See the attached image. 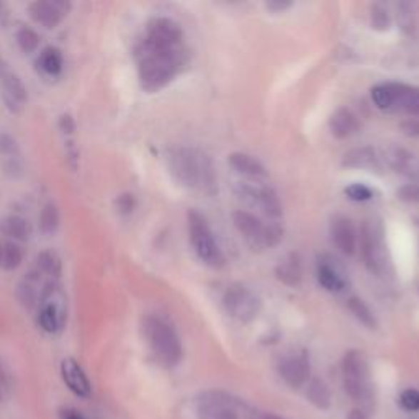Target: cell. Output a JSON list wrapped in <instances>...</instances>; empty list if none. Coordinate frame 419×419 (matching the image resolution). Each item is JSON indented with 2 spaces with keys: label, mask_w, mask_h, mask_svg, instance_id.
Masks as SVG:
<instances>
[{
  "label": "cell",
  "mask_w": 419,
  "mask_h": 419,
  "mask_svg": "<svg viewBox=\"0 0 419 419\" xmlns=\"http://www.w3.org/2000/svg\"><path fill=\"white\" fill-rule=\"evenodd\" d=\"M398 19H400L401 26H403L406 31H413V28H415V15H413L410 5L408 4L400 5Z\"/></svg>",
  "instance_id": "cell-37"
},
{
  "label": "cell",
  "mask_w": 419,
  "mask_h": 419,
  "mask_svg": "<svg viewBox=\"0 0 419 419\" xmlns=\"http://www.w3.org/2000/svg\"><path fill=\"white\" fill-rule=\"evenodd\" d=\"M344 390L350 398L367 401L370 398V382H368V364L365 355L359 350H349L343 359Z\"/></svg>",
  "instance_id": "cell-7"
},
{
  "label": "cell",
  "mask_w": 419,
  "mask_h": 419,
  "mask_svg": "<svg viewBox=\"0 0 419 419\" xmlns=\"http://www.w3.org/2000/svg\"><path fill=\"white\" fill-rule=\"evenodd\" d=\"M362 254L368 269L380 273L385 267L383 230L377 221H365L362 228Z\"/></svg>",
  "instance_id": "cell-11"
},
{
  "label": "cell",
  "mask_w": 419,
  "mask_h": 419,
  "mask_svg": "<svg viewBox=\"0 0 419 419\" xmlns=\"http://www.w3.org/2000/svg\"><path fill=\"white\" fill-rule=\"evenodd\" d=\"M61 419H84L82 415H79V413L74 411V410H66L61 413Z\"/></svg>",
  "instance_id": "cell-40"
},
{
  "label": "cell",
  "mask_w": 419,
  "mask_h": 419,
  "mask_svg": "<svg viewBox=\"0 0 419 419\" xmlns=\"http://www.w3.org/2000/svg\"><path fill=\"white\" fill-rule=\"evenodd\" d=\"M306 398L320 410H328L331 406V392L328 385L320 378H313L306 388Z\"/></svg>",
  "instance_id": "cell-23"
},
{
  "label": "cell",
  "mask_w": 419,
  "mask_h": 419,
  "mask_svg": "<svg viewBox=\"0 0 419 419\" xmlns=\"http://www.w3.org/2000/svg\"><path fill=\"white\" fill-rule=\"evenodd\" d=\"M38 325L43 331L56 333L64 323V297L56 287H49L41 293Z\"/></svg>",
  "instance_id": "cell-12"
},
{
  "label": "cell",
  "mask_w": 419,
  "mask_h": 419,
  "mask_svg": "<svg viewBox=\"0 0 419 419\" xmlns=\"http://www.w3.org/2000/svg\"><path fill=\"white\" fill-rule=\"evenodd\" d=\"M398 197L408 203H419V186L418 183H406L398 190Z\"/></svg>",
  "instance_id": "cell-36"
},
{
  "label": "cell",
  "mask_w": 419,
  "mask_h": 419,
  "mask_svg": "<svg viewBox=\"0 0 419 419\" xmlns=\"http://www.w3.org/2000/svg\"><path fill=\"white\" fill-rule=\"evenodd\" d=\"M16 153V143L15 139L5 133H0V154H15Z\"/></svg>",
  "instance_id": "cell-38"
},
{
  "label": "cell",
  "mask_w": 419,
  "mask_h": 419,
  "mask_svg": "<svg viewBox=\"0 0 419 419\" xmlns=\"http://www.w3.org/2000/svg\"><path fill=\"white\" fill-rule=\"evenodd\" d=\"M136 61L139 82L146 92H158L174 79L187 61L183 33L177 21L167 16L151 20L136 46Z\"/></svg>",
  "instance_id": "cell-1"
},
{
  "label": "cell",
  "mask_w": 419,
  "mask_h": 419,
  "mask_svg": "<svg viewBox=\"0 0 419 419\" xmlns=\"http://www.w3.org/2000/svg\"><path fill=\"white\" fill-rule=\"evenodd\" d=\"M59 226V211L56 205L48 203L43 206L40 213V230L44 234H53Z\"/></svg>",
  "instance_id": "cell-27"
},
{
  "label": "cell",
  "mask_w": 419,
  "mask_h": 419,
  "mask_svg": "<svg viewBox=\"0 0 419 419\" xmlns=\"http://www.w3.org/2000/svg\"><path fill=\"white\" fill-rule=\"evenodd\" d=\"M234 193L246 205L259 210L266 216L278 218L282 215L281 200L271 187L262 186L259 182H236Z\"/></svg>",
  "instance_id": "cell-9"
},
{
  "label": "cell",
  "mask_w": 419,
  "mask_h": 419,
  "mask_svg": "<svg viewBox=\"0 0 419 419\" xmlns=\"http://www.w3.org/2000/svg\"><path fill=\"white\" fill-rule=\"evenodd\" d=\"M277 277L287 285H298L301 281V267L300 262L293 256L287 257L277 266Z\"/></svg>",
  "instance_id": "cell-24"
},
{
  "label": "cell",
  "mask_w": 419,
  "mask_h": 419,
  "mask_svg": "<svg viewBox=\"0 0 419 419\" xmlns=\"http://www.w3.org/2000/svg\"><path fill=\"white\" fill-rule=\"evenodd\" d=\"M261 419H281L277 415H273V413H266V415H262Z\"/></svg>",
  "instance_id": "cell-43"
},
{
  "label": "cell",
  "mask_w": 419,
  "mask_h": 419,
  "mask_svg": "<svg viewBox=\"0 0 419 419\" xmlns=\"http://www.w3.org/2000/svg\"><path fill=\"white\" fill-rule=\"evenodd\" d=\"M372 25L377 30H387L390 26V16L388 12L382 5H373L372 7Z\"/></svg>",
  "instance_id": "cell-33"
},
{
  "label": "cell",
  "mask_w": 419,
  "mask_h": 419,
  "mask_svg": "<svg viewBox=\"0 0 419 419\" xmlns=\"http://www.w3.org/2000/svg\"><path fill=\"white\" fill-rule=\"evenodd\" d=\"M4 398V393H2V385H0V401Z\"/></svg>",
  "instance_id": "cell-45"
},
{
  "label": "cell",
  "mask_w": 419,
  "mask_h": 419,
  "mask_svg": "<svg viewBox=\"0 0 419 419\" xmlns=\"http://www.w3.org/2000/svg\"><path fill=\"white\" fill-rule=\"evenodd\" d=\"M24 261V251L16 243L4 244V257H2V267L7 271H14Z\"/></svg>",
  "instance_id": "cell-30"
},
{
  "label": "cell",
  "mask_w": 419,
  "mask_h": 419,
  "mask_svg": "<svg viewBox=\"0 0 419 419\" xmlns=\"http://www.w3.org/2000/svg\"><path fill=\"white\" fill-rule=\"evenodd\" d=\"M349 308H350L352 313H354L357 320L362 323V325H365L368 328H375L377 326L375 316H373V313L370 311V308H368V306L360 298H350L349 300Z\"/></svg>",
  "instance_id": "cell-29"
},
{
  "label": "cell",
  "mask_w": 419,
  "mask_h": 419,
  "mask_svg": "<svg viewBox=\"0 0 419 419\" xmlns=\"http://www.w3.org/2000/svg\"><path fill=\"white\" fill-rule=\"evenodd\" d=\"M38 64L41 66V69L46 72L48 76H58L61 71H63L64 61L63 54H61L59 49L56 48H46L41 53L40 59H38Z\"/></svg>",
  "instance_id": "cell-25"
},
{
  "label": "cell",
  "mask_w": 419,
  "mask_h": 419,
  "mask_svg": "<svg viewBox=\"0 0 419 419\" xmlns=\"http://www.w3.org/2000/svg\"><path fill=\"white\" fill-rule=\"evenodd\" d=\"M38 271L40 273H48V276H58L61 271V262L58 256L54 253H49V251H44L36 259Z\"/></svg>",
  "instance_id": "cell-32"
},
{
  "label": "cell",
  "mask_w": 419,
  "mask_h": 419,
  "mask_svg": "<svg viewBox=\"0 0 419 419\" xmlns=\"http://www.w3.org/2000/svg\"><path fill=\"white\" fill-rule=\"evenodd\" d=\"M372 100L380 110L419 116V87L398 82L378 84L372 89Z\"/></svg>",
  "instance_id": "cell-4"
},
{
  "label": "cell",
  "mask_w": 419,
  "mask_h": 419,
  "mask_svg": "<svg viewBox=\"0 0 419 419\" xmlns=\"http://www.w3.org/2000/svg\"><path fill=\"white\" fill-rule=\"evenodd\" d=\"M61 377H63L66 387L72 393L81 396V398H89L92 393V385L89 382L86 372L77 364L74 359H64L61 364Z\"/></svg>",
  "instance_id": "cell-16"
},
{
  "label": "cell",
  "mask_w": 419,
  "mask_h": 419,
  "mask_svg": "<svg viewBox=\"0 0 419 419\" xmlns=\"http://www.w3.org/2000/svg\"><path fill=\"white\" fill-rule=\"evenodd\" d=\"M230 164L241 172L243 176H248L251 178H262L267 176L266 167L257 161L254 156L244 154V153H233L230 156Z\"/></svg>",
  "instance_id": "cell-21"
},
{
  "label": "cell",
  "mask_w": 419,
  "mask_h": 419,
  "mask_svg": "<svg viewBox=\"0 0 419 419\" xmlns=\"http://www.w3.org/2000/svg\"><path fill=\"white\" fill-rule=\"evenodd\" d=\"M266 7L269 10H273V12H283L292 7V2H281V0H273V2H267Z\"/></svg>",
  "instance_id": "cell-39"
},
{
  "label": "cell",
  "mask_w": 419,
  "mask_h": 419,
  "mask_svg": "<svg viewBox=\"0 0 419 419\" xmlns=\"http://www.w3.org/2000/svg\"><path fill=\"white\" fill-rule=\"evenodd\" d=\"M400 403L408 411L419 410V392L415 388H408L400 396Z\"/></svg>",
  "instance_id": "cell-35"
},
{
  "label": "cell",
  "mask_w": 419,
  "mask_h": 419,
  "mask_svg": "<svg viewBox=\"0 0 419 419\" xmlns=\"http://www.w3.org/2000/svg\"><path fill=\"white\" fill-rule=\"evenodd\" d=\"M171 174L181 186L206 195L216 192V172L210 156L195 148H176L167 156Z\"/></svg>",
  "instance_id": "cell-2"
},
{
  "label": "cell",
  "mask_w": 419,
  "mask_h": 419,
  "mask_svg": "<svg viewBox=\"0 0 419 419\" xmlns=\"http://www.w3.org/2000/svg\"><path fill=\"white\" fill-rule=\"evenodd\" d=\"M385 161L396 174L410 178L411 183L419 186V158L403 148L392 146L385 151Z\"/></svg>",
  "instance_id": "cell-15"
},
{
  "label": "cell",
  "mask_w": 419,
  "mask_h": 419,
  "mask_svg": "<svg viewBox=\"0 0 419 419\" xmlns=\"http://www.w3.org/2000/svg\"><path fill=\"white\" fill-rule=\"evenodd\" d=\"M69 4L61 0H38L30 5L31 19L46 28L58 26L69 12Z\"/></svg>",
  "instance_id": "cell-14"
},
{
  "label": "cell",
  "mask_w": 419,
  "mask_h": 419,
  "mask_svg": "<svg viewBox=\"0 0 419 419\" xmlns=\"http://www.w3.org/2000/svg\"><path fill=\"white\" fill-rule=\"evenodd\" d=\"M0 86H2L5 102L12 110H19L26 102L28 92L25 84L2 56H0Z\"/></svg>",
  "instance_id": "cell-13"
},
{
  "label": "cell",
  "mask_w": 419,
  "mask_h": 419,
  "mask_svg": "<svg viewBox=\"0 0 419 419\" xmlns=\"http://www.w3.org/2000/svg\"><path fill=\"white\" fill-rule=\"evenodd\" d=\"M348 419H367V415H365L364 410H359V408H355V410H352L349 413Z\"/></svg>",
  "instance_id": "cell-41"
},
{
  "label": "cell",
  "mask_w": 419,
  "mask_h": 419,
  "mask_svg": "<svg viewBox=\"0 0 419 419\" xmlns=\"http://www.w3.org/2000/svg\"><path fill=\"white\" fill-rule=\"evenodd\" d=\"M9 383V375H7V372H5V368H4V365H2V362H0V385H7Z\"/></svg>",
  "instance_id": "cell-42"
},
{
  "label": "cell",
  "mask_w": 419,
  "mask_h": 419,
  "mask_svg": "<svg viewBox=\"0 0 419 419\" xmlns=\"http://www.w3.org/2000/svg\"><path fill=\"white\" fill-rule=\"evenodd\" d=\"M241 401L225 392H206L198 400L200 419H239L236 408Z\"/></svg>",
  "instance_id": "cell-10"
},
{
  "label": "cell",
  "mask_w": 419,
  "mask_h": 419,
  "mask_svg": "<svg viewBox=\"0 0 419 419\" xmlns=\"http://www.w3.org/2000/svg\"><path fill=\"white\" fill-rule=\"evenodd\" d=\"M333 243L343 254H354L357 246V234L349 218L336 216L331 223Z\"/></svg>",
  "instance_id": "cell-17"
},
{
  "label": "cell",
  "mask_w": 419,
  "mask_h": 419,
  "mask_svg": "<svg viewBox=\"0 0 419 419\" xmlns=\"http://www.w3.org/2000/svg\"><path fill=\"white\" fill-rule=\"evenodd\" d=\"M281 375L290 387L298 388L310 375V364L305 355H293L285 359L281 364Z\"/></svg>",
  "instance_id": "cell-18"
},
{
  "label": "cell",
  "mask_w": 419,
  "mask_h": 419,
  "mask_svg": "<svg viewBox=\"0 0 419 419\" xmlns=\"http://www.w3.org/2000/svg\"><path fill=\"white\" fill-rule=\"evenodd\" d=\"M223 305L228 315L241 323H251L259 316L262 301L253 290L241 283H234L226 290Z\"/></svg>",
  "instance_id": "cell-8"
},
{
  "label": "cell",
  "mask_w": 419,
  "mask_h": 419,
  "mask_svg": "<svg viewBox=\"0 0 419 419\" xmlns=\"http://www.w3.org/2000/svg\"><path fill=\"white\" fill-rule=\"evenodd\" d=\"M38 281H40V277H26V281L19 285V298L26 308H33L36 305L38 292L35 285Z\"/></svg>",
  "instance_id": "cell-28"
},
{
  "label": "cell",
  "mask_w": 419,
  "mask_h": 419,
  "mask_svg": "<svg viewBox=\"0 0 419 419\" xmlns=\"http://www.w3.org/2000/svg\"><path fill=\"white\" fill-rule=\"evenodd\" d=\"M343 163L344 166L355 167V169H367V171L382 169L380 159L377 158L375 151H373L372 148H359V149L349 151V153L344 156Z\"/></svg>",
  "instance_id": "cell-20"
},
{
  "label": "cell",
  "mask_w": 419,
  "mask_h": 419,
  "mask_svg": "<svg viewBox=\"0 0 419 419\" xmlns=\"http://www.w3.org/2000/svg\"><path fill=\"white\" fill-rule=\"evenodd\" d=\"M187 221L190 243H192L198 259L205 262L206 266L215 267V269H220V267L225 266V257H223V253L218 248L213 233H211L205 216L200 215L198 211L190 210L187 215Z\"/></svg>",
  "instance_id": "cell-6"
},
{
  "label": "cell",
  "mask_w": 419,
  "mask_h": 419,
  "mask_svg": "<svg viewBox=\"0 0 419 419\" xmlns=\"http://www.w3.org/2000/svg\"><path fill=\"white\" fill-rule=\"evenodd\" d=\"M233 223L236 230L241 234L243 239L248 243L254 251H264L267 248H273L282 239V228L271 223L266 225L259 218L248 213V211H234Z\"/></svg>",
  "instance_id": "cell-5"
},
{
  "label": "cell",
  "mask_w": 419,
  "mask_h": 419,
  "mask_svg": "<svg viewBox=\"0 0 419 419\" xmlns=\"http://www.w3.org/2000/svg\"><path fill=\"white\" fill-rule=\"evenodd\" d=\"M329 130L336 138H349L359 130V121L357 116L348 108H339L336 113L329 120Z\"/></svg>",
  "instance_id": "cell-19"
},
{
  "label": "cell",
  "mask_w": 419,
  "mask_h": 419,
  "mask_svg": "<svg viewBox=\"0 0 419 419\" xmlns=\"http://www.w3.org/2000/svg\"><path fill=\"white\" fill-rule=\"evenodd\" d=\"M345 195L354 202H365V200L372 198V190L365 186H360V183H354V186L345 188Z\"/></svg>",
  "instance_id": "cell-34"
},
{
  "label": "cell",
  "mask_w": 419,
  "mask_h": 419,
  "mask_svg": "<svg viewBox=\"0 0 419 419\" xmlns=\"http://www.w3.org/2000/svg\"><path fill=\"white\" fill-rule=\"evenodd\" d=\"M318 282H320L321 287H325L328 292H339V290L344 287V282L339 273L328 264H320V267H318Z\"/></svg>",
  "instance_id": "cell-26"
},
{
  "label": "cell",
  "mask_w": 419,
  "mask_h": 419,
  "mask_svg": "<svg viewBox=\"0 0 419 419\" xmlns=\"http://www.w3.org/2000/svg\"><path fill=\"white\" fill-rule=\"evenodd\" d=\"M16 43H19L20 49L24 53H33L36 51L38 44H40V36H38V33L35 30H31V28H20L19 33H16Z\"/></svg>",
  "instance_id": "cell-31"
},
{
  "label": "cell",
  "mask_w": 419,
  "mask_h": 419,
  "mask_svg": "<svg viewBox=\"0 0 419 419\" xmlns=\"http://www.w3.org/2000/svg\"><path fill=\"white\" fill-rule=\"evenodd\" d=\"M2 257H4V244L0 243V266H2Z\"/></svg>",
  "instance_id": "cell-44"
},
{
  "label": "cell",
  "mask_w": 419,
  "mask_h": 419,
  "mask_svg": "<svg viewBox=\"0 0 419 419\" xmlns=\"http://www.w3.org/2000/svg\"><path fill=\"white\" fill-rule=\"evenodd\" d=\"M144 336L156 357L167 367H174L182 359V344L169 323L156 316H148L143 323Z\"/></svg>",
  "instance_id": "cell-3"
},
{
  "label": "cell",
  "mask_w": 419,
  "mask_h": 419,
  "mask_svg": "<svg viewBox=\"0 0 419 419\" xmlns=\"http://www.w3.org/2000/svg\"><path fill=\"white\" fill-rule=\"evenodd\" d=\"M0 230L4 234L14 238L15 241H26L31 234V228L28 221L21 216H9L0 223Z\"/></svg>",
  "instance_id": "cell-22"
}]
</instances>
